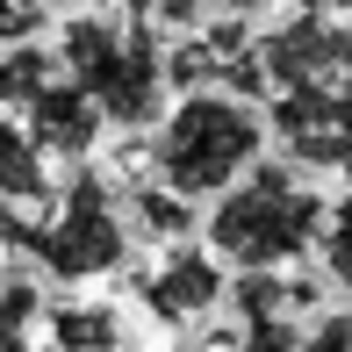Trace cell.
I'll return each mask as SVG.
<instances>
[{
  "label": "cell",
  "instance_id": "6da1fadb",
  "mask_svg": "<svg viewBox=\"0 0 352 352\" xmlns=\"http://www.w3.org/2000/svg\"><path fill=\"white\" fill-rule=\"evenodd\" d=\"M266 116L230 87H195L166 108L151 137V180L180 201H223L245 173H259Z\"/></svg>",
  "mask_w": 352,
  "mask_h": 352
},
{
  "label": "cell",
  "instance_id": "7a4b0ae2",
  "mask_svg": "<svg viewBox=\"0 0 352 352\" xmlns=\"http://www.w3.org/2000/svg\"><path fill=\"white\" fill-rule=\"evenodd\" d=\"M324 223H331V195H316L295 166H259L223 201H209L201 245L237 274H287L302 252L324 245Z\"/></svg>",
  "mask_w": 352,
  "mask_h": 352
},
{
  "label": "cell",
  "instance_id": "3957f363",
  "mask_svg": "<svg viewBox=\"0 0 352 352\" xmlns=\"http://www.w3.org/2000/svg\"><path fill=\"white\" fill-rule=\"evenodd\" d=\"M65 65H72V87L87 94L108 122L137 130V122L158 116L166 65H158V43L144 36L137 22H116V14H79V22L65 29Z\"/></svg>",
  "mask_w": 352,
  "mask_h": 352
},
{
  "label": "cell",
  "instance_id": "277c9868",
  "mask_svg": "<svg viewBox=\"0 0 352 352\" xmlns=\"http://www.w3.org/2000/svg\"><path fill=\"white\" fill-rule=\"evenodd\" d=\"M36 252H43V266L65 274V280H94V274H108V266H122V252H130V216L108 201L101 173H79L72 180L65 209H58V223L36 237Z\"/></svg>",
  "mask_w": 352,
  "mask_h": 352
},
{
  "label": "cell",
  "instance_id": "5b68a950",
  "mask_svg": "<svg viewBox=\"0 0 352 352\" xmlns=\"http://www.w3.org/2000/svg\"><path fill=\"white\" fill-rule=\"evenodd\" d=\"M274 130L302 166L352 173V87H295L274 101Z\"/></svg>",
  "mask_w": 352,
  "mask_h": 352
},
{
  "label": "cell",
  "instance_id": "8992f818",
  "mask_svg": "<svg viewBox=\"0 0 352 352\" xmlns=\"http://www.w3.org/2000/svg\"><path fill=\"white\" fill-rule=\"evenodd\" d=\"M230 302V274L209 245H166V259L144 274V309L158 324H195Z\"/></svg>",
  "mask_w": 352,
  "mask_h": 352
},
{
  "label": "cell",
  "instance_id": "52a82bcc",
  "mask_svg": "<svg viewBox=\"0 0 352 352\" xmlns=\"http://www.w3.org/2000/svg\"><path fill=\"white\" fill-rule=\"evenodd\" d=\"M101 122H108V116L72 87V79H65V87H43L36 101H29V137H36L43 151H72V158H79L94 137H101Z\"/></svg>",
  "mask_w": 352,
  "mask_h": 352
},
{
  "label": "cell",
  "instance_id": "ba28073f",
  "mask_svg": "<svg viewBox=\"0 0 352 352\" xmlns=\"http://www.w3.org/2000/svg\"><path fill=\"white\" fill-rule=\"evenodd\" d=\"M0 195L8 201L51 195V180H43V144L29 130H14V122H0Z\"/></svg>",
  "mask_w": 352,
  "mask_h": 352
},
{
  "label": "cell",
  "instance_id": "9c48e42d",
  "mask_svg": "<svg viewBox=\"0 0 352 352\" xmlns=\"http://www.w3.org/2000/svg\"><path fill=\"white\" fill-rule=\"evenodd\" d=\"M130 223L137 230H151V237H166V245H187V230H195V201H180L173 187H137L130 195Z\"/></svg>",
  "mask_w": 352,
  "mask_h": 352
},
{
  "label": "cell",
  "instance_id": "30bf717a",
  "mask_svg": "<svg viewBox=\"0 0 352 352\" xmlns=\"http://www.w3.org/2000/svg\"><path fill=\"white\" fill-rule=\"evenodd\" d=\"M58 345L65 352H116L122 324L108 309H94V302H72V309H58Z\"/></svg>",
  "mask_w": 352,
  "mask_h": 352
},
{
  "label": "cell",
  "instance_id": "8fae6325",
  "mask_svg": "<svg viewBox=\"0 0 352 352\" xmlns=\"http://www.w3.org/2000/svg\"><path fill=\"white\" fill-rule=\"evenodd\" d=\"M316 252H324V274L352 295V195L331 201V223H324V245H316Z\"/></svg>",
  "mask_w": 352,
  "mask_h": 352
},
{
  "label": "cell",
  "instance_id": "7c38bea8",
  "mask_svg": "<svg viewBox=\"0 0 352 352\" xmlns=\"http://www.w3.org/2000/svg\"><path fill=\"white\" fill-rule=\"evenodd\" d=\"M302 352H352V309H316L302 331Z\"/></svg>",
  "mask_w": 352,
  "mask_h": 352
},
{
  "label": "cell",
  "instance_id": "4fadbf2b",
  "mask_svg": "<svg viewBox=\"0 0 352 352\" xmlns=\"http://www.w3.org/2000/svg\"><path fill=\"white\" fill-rule=\"evenodd\" d=\"M230 352H302V331L295 324H245Z\"/></svg>",
  "mask_w": 352,
  "mask_h": 352
},
{
  "label": "cell",
  "instance_id": "5bb4252c",
  "mask_svg": "<svg viewBox=\"0 0 352 352\" xmlns=\"http://www.w3.org/2000/svg\"><path fill=\"white\" fill-rule=\"evenodd\" d=\"M309 14H352V0H302Z\"/></svg>",
  "mask_w": 352,
  "mask_h": 352
}]
</instances>
